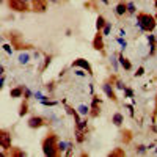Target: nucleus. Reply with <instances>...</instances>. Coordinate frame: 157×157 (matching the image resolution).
<instances>
[{"label": "nucleus", "mask_w": 157, "mask_h": 157, "mask_svg": "<svg viewBox=\"0 0 157 157\" xmlns=\"http://www.w3.org/2000/svg\"><path fill=\"white\" fill-rule=\"evenodd\" d=\"M58 137L57 133H49L44 140H42V152L44 156L47 157H57L60 154V149H58Z\"/></svg>", "instance_id": "nucleus-1"}, {"label": "nucleus", "mask_w": 157, "mask_h": 157, "mask_svg": "<svg viewBox=\"0 0 157 157\" xmlns=\"http://www.w3.org/2000/svg\"><path fill=\"white\" fill-rule=\"evenodd\" d=\"M135 25L138 27L142 32L151 33V32H154L157 21H156L154 16L148 14V13H137V24Z\"/></svg>", "instance_id": "nucleus-2"}, {"label": "nucleus", "mask_w": 157, "mask_h": 157, "mask_svg": "<svg viewBox=\"0 0 157 157\" xmlns=\"http://www.w3.org/2000/svg\"><path fill=\"white\" fill-rule=\"evenodd\" d=\"M6 5H8V8L11 11H18V13H25L30 9L28 2H25V0H8Z\"/></svg>", "instance_id": "nucleus-3"}, {"label": "nucleus", "mask_w": 157, "mask_h": 157, "mask_svg": "<svg viewBox=\"0 0 157 157\" xmlns=\"http://www.w3.org/2000/svg\"><path fill=\"white\" fill-rule=\"evenodd\" d=\"M0 148H2L3 151L11 149V133L6 131V129H2V131H0Z\"/></svg>", "instance_id": "nucleus-4"}, {"label": "nucleus", "mask_w": 157, "mask_h": 157, "mask_svg": "<svg viewBox=\"0 0 157 157\" xmlns=\"http://www.w3.org/2000/svg\"><path fill=\"white\" fill-rule=\"evenodd\" d=\"M71 66H72V68H80V69H83V71H86V74H88V75H93V68H91V65H90L85 58L74 60Z\"/></svg>", "instance_id": "nucleus-5"}, {"label": "nucleus", "mask_w": 157, "mask_h": 157, "mask_svg": "<svg viewBox=\"0 0 157 157\" xmlns=\"http://www.w3.org/2000/svg\"><path fill=\"white\" fill-rule=\"evenodd\" d=\"M32 9L35 13H46L47 0H32Z\"/></svg>", "instance_id": "nucleus-6"}, {"label": "nucleus", "mask_w": 157, "mask_h": 157, "mask_svg": "<svg viewBox=\"0 0 157 157\" xmlns=\"http://www.w3.org/2000/svg\"><path fill=\"white\" fill-rule=\"evenodd\" d=\"M27 124H28L30 129H39V127H42V126L46 124V119L42 118V116H32Z\"/></svg>", "instance_id": "nucleus-7"}, {"label": "nucleus", "mask_w": 157, "mask_h": 157, "mask_svg": "<svg viewBox=\"0 0 157 157\" xmlns=\"http://www.w3.org/2000/svg\"><path fill=\"white\" fill-rule=\"evenodd\" d=\"M112 85H113V83H110V82H104V83H102V90H104V93L107 94V98L112 99L113 102H116V101H118V98H116L115 90H113Z\"/></svg>", "instance_id": "nucleus-8"}, {"label": "nucleus", "mask_w": 157, "mask_h": 157, "mask_svg": "<svg viewBox=\"0 0 157 157\" xmlns=\"http://www.w3.org/2000/svg\"><path fill=\"white\" fill-rule=\"evenodd\" d=\"M93 47L99 52H104V35H102V32H98V35L93 38Z\"/></svg>", "instance_id": "nucleus-9"}, {"label": "nucleus", "mask_w": 157, "mask_h": 157, "mask_svg": "<svg viewBox=\"0 0 157 157\" xmlns=\"http://www.w3.org/2000/svg\"><path fill=\"white\" fill-rule=\"evenodd\" d=\"M118 61H119V65H121V68L124 69V71H132V63L129 61L123 53H118Z\"/></svg>", "instance_id": "nucleus-10"}, {"label": "nucleus", "mask_w": 157, "mask_h": 157, "mask_svg": "<svg viewBox=\"0 0 157 157\" xmlns=\"http://www.w3.org/2000/svg\"><path fill=\"white\" fill-rule=\"evenodd\" d=\"M126 13H127V3L119 2L118 5L115 6V14L118 16V18H121V16H124Z\"/></svg>", "instance_id": "nucleus-11"}, {"label": "nucleus", "mask_w": 157, "mask_h": 157, "mask_svg": "<svg viewBox=\"0 0 157 157\" xmlns=\"http://www.w3.org/2000/svg\"><path fill=\"white\" fill-rule=\"evenodd\" d=\"M24 90H25L24 85H19V86H16V88H13L11 91H9V96H11L13 99L22 98V96H24Z\"/></svg>", "instance_id": "nucleus-12"}, {"label": "nucleus", "mask_w": 157, "mask_h": 157, "mask_svg": "<svg viewBox=\"0 0 157 157\" xmlns=\"http://www.w3.org/2000/svg\"><path fill=\"white\" fill-rule=\"evenodd\" d=\"M105 24H107L105 18L99 14V16H98V19H96V28H98V32H102V28L105 27Z\"/></svg>", "instance_id": "nucleus-13"}, {"label": "nucleus", "mask_w": 157, "mask_h": 157, "mask_svg": "<svg viewBox=\"0 0 157 157\" xmlns=\"http://www.w3.org/2000/svg\"><path fill=\"white\" fill-rule=\"evenodd\" d=\"M112 123H113L115 126H118V127H119V126L124 123V116H123L121 113H115V115H113V118H112Z\"/></svg>", "instance_id": "nucleus-14"}, {"label": "nucleus", "mask_w": 157, "mask_h": 157, "mask_svg": "<svg viewBox=\"0 0 157 157\" xmlns=\"http://www.w3.org/2000/svg\"><path fill=\"white\" fill-rule=\"evenodd\" d=\"M110 82L115 85V88H118V90H123L124 91V88H126V85H124V82H123L121 79H116V77H112L110 79Z\"/></svg>", "instance_id": "nucleus-15"}, {"label": "nucleus", "mask_w": 157, "mask_h": 157, "mask_svg": "<svg viewBox=\"0 0 157 157\" xmlns=\"http://www.w3.org/2000/svg\"><path fill=\"white\" fill-rule=\"evenodd\" d=\"M77 110H79V113H80L82 116H88V115H90V110H91V107L82 104V105H79V108H77Z\"/></svg>", "instance_id": "nucleus-16"}, {"label": "nucleus", "mask_w": 157, "mask_h": 157, "mask_svg": "<svg viewBox=\"0 0 157 157\" xmlns=\"http://www.w3.org/2000/svg\"><path fill=\"white\" fill-rule=\"evenodd\" d=\"M18 61H19V65H27V63L30 61V55L28 53H19V57H18Z\"/></svg>", "instance_id": "nucleus-17"}, {"label": "nucleus", "mask_w": 157, "mask_h": 157, "mask_svg": "<svg viewBox=\"0 0 157 157\" xmlns=\"http://www.w3.org/2000/svg\"><path fill=\"white\" fill-rule=\"evenodd\" d=\"M71 146H72V145H71V143H68V142H58V149H60V152L68 151Z\"/></svg>", "instance_id": "nucleus-18"}, {"label": "nucleus", "mask_w": 157, "mask_h": 157, "mask_svg": "<svg viewBox=\"0 0 157 157\" xmlns=\"http://www.w3.org/2000/svg\"><path fill=\"white\" fill-rule=\"evenodd\" d=\"M85 133H86V131H77V133H75V135H77V137H75L77 143H83V142H85V138H86Z\"/></svg>", "instance_id": "nucleus-19"}, {"label": "nucleus", "mask_w": 157, "mask_h": 157, "mask_svg": "<svg viewBox=\"0 0 157 157\" xmlns=\"http://www.w3.org/2000/svg\"><path fill=\"white\" fill-rule=\"evenodd\" d=\"M91 110L93 112H90V116H93V118H96V116L101 115V108H99V105H93Z\"/></svg>", "instance_id": "nucleus-20"}, {"label": "nucleus", "mask_w": 157, "mask_h": 157, "mask_svg": "<svg viewBox=\"0 0 157 157\" xmlns=\"http://www.w3.org/2000/svg\"><path fill=\"white\" fill-rule=\"evenodd\" d=\"M112 22H107V24H105V27H104V28H102V35H104V36H108L110 35V32H112Z\"/></svg>", "instance_id": "nucleus-21"}, {"label": "nucleus", "mask_w": 157, "mask_h": 157, "mask_svg": "<svg viewBox=\"0 0 157 157\" xmlns=\"http://www.w3.org/2000/svg\"><path fill=\"white\" fill-rule=\"evenodd\" d=\"M127 14H137V8L133 2H127Z\"/></svg>", "instance_id": "nucleus-22"}, {"label": "nucleus", "mask_w": 157, "mask_h": 157, "mask_svg": "<svg viewBox=\"0 0 157 157\" xmlns=\"http://www.w3.org/2000/svg\"><path fill=\"white\" fill-rule=\"evenodd\" d=\"M116 42L121 46V51H126V47H127V41H126V39H123L121 36H118V38H116Z\"/></svg>", "instance_id": "nucleus-23"}, {"label": "nucleus", "mask_w": 157, "mask_h": 157, "mask_svg": "<svg viewBox=\"0 0 157 157\" xmlns=\"http://www.w3.org/2000/svg\"><path fill=\"white\" fill-rule=\"evenodd\" d=\"M27 112H28V104H27V101H25L24 104L21 105V110H19V115H21V116H24V115H27Z\"/></svg>", "instance_id": "nucleus-24"}, {"label": "nucleus", "mask_w": 157, "mask_h": 157, "mask_svg": "<svg viewBox=\"0 0 157 157\" xmlns=\"http://www.w3.org/2000/svg\"><path fill=\"white\" fill-rule=\"evenodd\" d=\"M51 61H52V55H47L44 58V65H42V68H41L42 71H46V69H47V66L51 65Z\"/></svg>", "instance_id": "nucleus-25"}, {"label": "nucleus", "mask_w": 157, "mask_h": 157, "mask_svg": "<svg viewBox=\"0 0 157 157\" xmlns=\"http://www.w3.org/2000/svg\"><path fill=\"white\" fill-rule=\"evenodd\" d=\"M146 151H148V146H143V145L137 146V154H145Z\"/></svg>", "instance_id": "nucleus-26"}, {"label": "nucleus", "mask_w": 157, "mask_h": 157, "mask_svg": "<svg viewBox=\"0 0 157 157\" xmlns=\"http://www.w3.org/2000/svg\"><path fill=\"white\" fill-rule=\"evenodd\" d=\"M110 61H112V65H113V69L116 71V69H118V65H119V61L116 60V57L112 55V57H110Z\"/></svg>", "instance_id": "nucleus-27"}, {"label": "nucleus", "mask_w": 157, "mask_h": 157, "mask_svg": "<svg viewBox=\"0 0 157 157\" xmlns=\"http://www.w3.org/2000/svg\"><path fill=\"white\" fill-rule=\"evenodd\" d=\"M41 104H42V105L53 107V105H57V104H58V102H57V101H47V99H44V101H41Z\"/></svg>", "instance_id": "nucleus-28"}, {"label": "nucleus", "mask_w": 157, "mask_h": 157, "mask_svg": "<svg viewBox=\"0 0 157 157\" xmlns=\"http://www.w3.org/2000/svg\"><path fill=\"white\" fill-rule=\"evenodd\" d=\"M124 96H126V98H133V91H132L131 88H127V86H126V88H124Z\"/></svg>", "instance_id": "nucleus-29"}, {"label": "nucleus", "mask_w": 157, "mask_h": 157, "mask_svg": "<svg viewBox=\"0 0 157 157\" xmlns=\"http://www.w3.org/2000/svg\"><path fill=\"white\" fill-rule=\"evenodd\" d=\"M143 74H145V68H143V66H140V68L137 69V72H135L133 75H135V77H142Z\"/></svg>", "instance_id": "nucleus-30"}, {"label": "nucleus", "mask_w": 157, "mask_h": 157, "mask_svg": "<svg viewBox=\"0 0 157 157\" xmlns=\"http://www.w3.org/2000/svg\"><path fill=\"white\" fill-rule=\"evenodd\" d=\"M3 51H5L6 53H9V55H13V47L9 44H3Z\"/></svg>", "instance_id": "nucleus-31"}, {"label": "nucleus", "mask_w": 157, "mask_h": 157, "mask_svg": "<svg viewBox=\"0 0 157 157\" xmlns=\"http://www.w3.org/2000/svg\"><path fill=\"white\" fill-rule=\"evenodd\" d=\"M24 96H25V101H27V99H30V98L33 96V93L30 91V90L27 88V86H25V90H24Z\"/></svg>", "instance_id": "nucleus-32"}, {"label": "nucleus", "mask_w": 157, "mask_h": 157, "mask_svg": "<svg viewBox=\"0 0 157 157\" xmlns=\"http://www.w3.org/2000/svg\"><path fill=\"white\" fill-rule=\"evenodd\" d=\"M33 96H35L36 99H39V101H44V99H46V96L42 94L41 91H36V93H35V94H33Z\"/></svg>", "instance_id": "nucleus-33"}, {"label": "nucleus", "mask_w": 157, "mask_h": 157, "mask_svg": "<svg viewBox=\"0 0 157 157\" xmlns=\"http://www.w3.org/2000/svg\"><path fill=\"white\" fill-rule=\"evenodd\" d=\"M85 72L86 71H83V69H77V71H75V75H79V77H86Z\"/></svg>", "instance_id": "nucleus-34"}, {"label": "nucleus", "mask_w": 157, "mask_h": 157, "mask_svg": "<svg viewBox=\"0 0 157 157\" xmlns=\"http://www.w3.org/2000/svg\"><path fill=\"white\" fill-rule=\"evenodd\" d=\"M0 88H5V74H0Z\"/></svg>", "instance_id": "nucleus-35"}, {"label": "nucleus", "mask_w": 157, "mask_h": 157, "mask_svg": "<svg viewBox=\"0 0 157 157\" xmlns=\"http://www.w3.org/2000/svg\"><path fill=\"white\" fill-rule=\"evenodd\" d=\"M46 90H47V91H53V83H46Z\"/></svg>", "instance_id": "nucleus-36"}, {"label": "nucleus", "mask_w": 157, "mask_h": 157, "mask_svg": "<svg viewBox=\"0 0 157 157\" xmlns=\"http://www.w3.org/2000/svg\"><path fill=\"white\" fill-rule=\"evenodd\" d=\"M119 36H121V38H124V36H126V30H124V28L119 30Z\"/></svg>", "instance_id": "nucleus-37"}, {"label": "nucleus", "mask_w": 157, "mask_h": 157, "mask_svg": "<svg viewBox=\"0 0 157 157\" xmlns=\"http://www.w3.org/2000/svg\"><path fill=\"white\" fill-rule=\"evenodd\" d=\"M127 110L131 112V115L133 116V107H132V105H127Z\"/></svg>", "instance_id": "nucleus-38"}, {"label": "nucleus", "mask_w": 157, "mask_h": 157, "mask_svg": "<svg viewBox=\"0 0 157 157\" xmlns=\"http://www.w3.org/2000/svg\"><path fill=\"white\" fill-rule=\"evenodd\" d=\"M0 74H5V66L0 65Z\"/></svg>", "instance_id": "nucleus-39"}, {"label": "nucleus", "mask_w": 157, "mask_h": 157, "mask_svg": "<svg viewBox=\"0 0 157 157\" xmlns=\"http://www.w3.org/2000/svg\"><path fill=\"white\" fill-rule=\"evenodd\" d=\"M102 3H104V5H108V0H101Z\"/></svg>", "instance_id": "nucleus-40"}, {"label": "nucleus", "mask_w": 157, "mask_h": 157, "mask_svg": "<svg viewBox=\"0 0 157 157\" xmlns=\"http://www.w3.org/2000/svg\"><path fill=\"white\" fill-rule=\"evenodd\" d=\"M49 2H52V3H58L60 0H49Z\"/></svg>", "instance_id": "nucleus-41"}, {"label": "nucleus", "mask_w": 157, "mask_h": 157, "mask_svg": "<svg viewBox=\"0 0 157 157\" xmlns=\"http://www.w3.org/2000/svg\"><path fill=\"white\" fill-rule=\"evenodd\" d=\"M156 107H157V93H156Z\"/></svg>", "instance_id": "nucleus-42"}, {"label": "nucleus", "mask_w": 157, "mask_h": 157, "mask_svg": "<svg viewBox=\"0 0 157 157\" xmlns=\"http://www.w3.org/2000/svg\"><path fill=\"white\" fill-rule=\"evenodd\" d=\"M154 5H156V8H157V0H156V2H154Z\"/></svg>", "instance_id": "nucleus-43"}, {"label": "nucleus", "mask_w": 157, "mask_h": 157, "mask_svg": "<svg viewBox=\"0 0 157 157\" xmlns=\"http://www.w3.org/2000/svg\"><path fill=\"white\" fill-rule=\"evenodd\" d=\"M154 18H156V21H157V14H156V16H154Z\"/></svg>", "instance_id": "nucleus-44"}, {"label": "nucleus", "mask_w": 157, "mask_h": 157, "mask_svg": "<svg viewBox=\"0 0 157 157\" xmlns=\"http://www.w3.org/2000/svg\"><path fill=\"white\" fill-rule=\"evenodd\" d=\"M25 2H32V0H25Z\"/></svg>", "instance_id": "nucleus-45"}, {"label": "nucleus", "mask_w": 157, "mask_h": 157, "mask_svg": "<svg viewBox=\"0 0 157 157\" xmlns=\"http://www.w3.org/2000/svg\"><path fill=\"white\" fill-rule=\"evenodd\" d=\"M156 151H157V149H156Z\"/></svg>", "instance_id": "nucleus-46"}]
</instances>
